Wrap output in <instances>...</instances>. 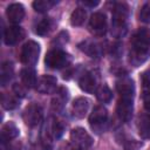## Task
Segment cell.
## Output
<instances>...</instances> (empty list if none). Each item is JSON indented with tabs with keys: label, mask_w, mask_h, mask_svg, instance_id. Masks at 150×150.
I'll return each instance as SVG.
<instances>
[{
	"label": "cell",
	"mask_w": 150,
	"mask_h": 150,
	"mask_svg": "<svg viewBox=\"0 0 150 150\" xmlns=\"http://www.w3.org/2000/svg\"><path fill=\"white\" fill-rule=\"evenodd\" d=\"M1 104L5 109L7 110H11V109H14L16 105H18V100L14 95L12 94H2L1 95Z\"/></svg>",
	"instance_id": "83f0119b"
},
{
	"label": "cell",
	"mask_w": 150,
	"mask_h": 150,
	"mask_svg": "<svg viewBox=\"0 0 150 150\" xmlns=\"http://www.w3.org/2000/svg\"><path fill=\"white\" fill-rule=\"evenodd\" d=\"M89 28L91 30V33H94L95 35H103L107 30V19L105 15L103 13L96 12L94 14H91L90 20H89Z\"/></svg>",
	"instance_id": "9c48e42d"
},
{
	"label": "cell",
	"mask_w": 150,
	"mask_h": 150,
	"mask_svg": "<svg viewBox=\"0 0 150 150\" xmlns=\"http://www.w3.org/2000/svg\"><path fill=\"white\" fill-rule=\"evenodd\" d=\"M150 50V29L141 28L138 29L131 39V52L130 61L135 66L143 63Z\"/></svg>",
	"instance_id": "6da1fadb"
},
{
	"label": "cell",
	"mask_w": 150,
	"mask_h": 150,
	"mask_svg": "<svg viewBox=\"0 0 150 150\" xmlns=\"http://www.w3.org/2000/svg\"><path fill=\"white\" fill-rule=\"evenodd\" d=\"M89 109V101L86 97H77L71 104V115L75 118H83Z\"/></svg>",
	"instance_id": "5bb4252c"
},
{
	"label": "cell",
	"mask_w": 150,
	"mask_h": 150,
	"mask_svg": "<svg viewBox=\"0 0 150 150\" xmlns=\"http://www.w3.org/2000/svg\"><path fill=\"white\" fill-rule=\"evenodd\" d=\"M22 118L28 127L38 125L42 120V108L36 103L28 104L22 114Z\"/></svg>",
	"instance_id": "52a82bcc"
},
{
	"label": "cell",
	"mask_w": 150,
	"mask_h": 150,
	"mask_svg": "<svg viewBox=\"0 0 150 150\" xmlns=\"http://www.w3.org/2000/svg\"><path fill=\"white\" fill-rule=\"evenodd\" d=\"M13 90H14V94H15L16 96L22 97V96L25 95V89L22 88V86H21V84H14Z\"/></svg>",
	"instance_id": "f546056e"
},
{
	"label": "cell",
	"mask_w": 150,
	"mask_h": 150,
	"mask_svg": "<svg viewBox=\"0 0 150 150\" xmlns=\"http://www.w3.org/2000/svg\"><path fill=\"white\" fill-rule=\"evenodd\" d=\"M19 135V129L13 122H7L4 124L1 129V141L2 143H9L12 139H14Z\"/></svg>",
	"instance_id": "2e32d148"
},
{
	"label": "cell",
	"mask_w": 150,
	"mask_h": 150,
	"mask_svg": "<svg viewBox=\"0 0 150 150\" xmlns=\"http://www.w3.org/2000/svg\"><path fill=\"white\" fill-rule=\"evenodd\" d=\"M25 36V30L16 25L9 26L4 32V40L6 45H15L21 41Z\"/></svg>",
	"instance_id": "7c38bea8"
},
{
	"label": "cell",
	"mask_w": 150,
	"mask_h": 150,
	"mask_svg": "<svg viewBox=\"0 0 150 150\" xmlns=\"http://www.w3.org/2000/svg\"><path fill=\"white\" fill-rule=\"evenodd\" d=\"M134 98L131 97H120L116 107V112L118 118L122 122H128L130 121L132 116V110H134Z\"/></svg>",
	"instance_id": "ba28073f"
},
{
	"label": "cell",
	"mask_w": 150,
	"mask_h": 150,
	"mask_svg": "<svg viewBox=\"0 0 150 150\" xmlns=\"http://www.w3.org/2000/svg\"><path fill=\"white\" fill-rule=\"evenodd\" d=\"M138 132L142 138H150V115L141 117L138 123Z\"/></svg>",
	"instance_id": "603a6c76"
},
{
	"label": "cell",
	"mask_w": 150,
	"mask_h": 150,
	"mask_svg": "<svg viewBox=\"0 0 150 150\" xmlns=\"http://www.w3.org/2000/svg\"><path fill=\"white\" fill-rule=\"evenodd\" d=\"M67 97H68V94H67V90L64 88H61L57 93H56V96L53 98L52 101V107L54 110H61L67 101Z\"/></svg>",
	"instance_id": "7402d4cb"
},
{
	"label": "cell",
	"mask_w": 150,
	"mask_h": 150,
	"mask_svg": "<svg viewBox=\"0 0 150 150\" xmlns=\"http://www.w3.org/2000/svg\"><path fill=\"white\" fill-rule=\"evenodd\" d=\"M143 104L146 111L150 112V75L144 74L143 75Z\"/></svg>",
	"instance_id": "ffe728a7"
},
{
	"label": "cell",
	"mask_w": 150,
	"mask_h": 150,
	"mask_svg": "<svg viewBox=\"0 0 150 150\" xmlns=\"http://www.w3.org/2000/svg\"><path fill=\"white\" fill-rule=\"evenodd\" d=\"M80 49L83 50L86 54H88L90 57H98L100 54H101V49H100V46L94 42V41H84L83 43L80 45Z\"/></svg>",
	"instance_id": "d6986e66"
},
{
	"label": "cell",
	"mask_w": 150,
	"mask_h": 150,
	"mask_svg": "<svg viewBox=\"0 0 150 150\" xmlns=\"http://www.w3.org/2000/svg\"><path fill=\"white\" fill-rule=\"evenodd\" d=\"M82 4L84 5V6H89V7H94V6H96V5H98V1H82Z\"/></svg>",
	"instance_id": "1f68e13d"
},
{
	"label": "cell",
	"mask_w": 150,
	"mask_h": 150,
	"mask_svg": "<svg viewBox=\"0 0 150 150\" xmlns=\"http://www.w3.org/2000/svg\"><path fill=\"white\" fill-rule=\"evenodd\" d=\"M129 8L124 2H117L112 11V28L115 32L122 30L125 27L128 20Z\"/></svg>",
	"instance_id": "8992f818"
},
{
	"label": "cell",
	"mask_w": 150,
	"mask_h": 150,
	"mask_svg": "<svg viewBox=\"0 0 150 150\" xmlns=\"http://www.w3.org/2000/svg\"><path fill=\"white\" fill-rule=\"evenodd\" d=\"M56 4H57V1H55V0H36L32 4V6L36 12L43 13V12L49 11Z\"/></svg>",
	"instance_id": "484cf974"
},
{
	"label": "cell",
	"mask_w": 150,
	"mask_h": 150,
	"mask_svg": "<svg viewBox=\"0 0 150 150\" xmlns=\"http://www.w3.org/2000/svg\"><path fill=\"white\" fill-rule=\"evenodd\" d=\"M21 81H22V86L25 88H32L36 86L38 79H36V74L35 70L30 67H26L21 70Z\"/></svg>",
	"instance_id": "e0dca14e"
},
{
	"label": "cell",
	"mask_w": 150,
	"mask_h": 150,
	"mask_svg": "<svg viewBox=\"0 0 150 150\" xmlns=\"http://www.w3.org/2000/svg\"><path fill=\"white\" fill-rule=\"evenodd\" d=\"M89 124L96 134L103 132L108 124V112L105 108L102 105H96L89 116Z\"/></svg>",
	"instance_id": "7a4b0ae2"
},
{
	"label": "cell",
	"mask_w": 150,
	"mask_h": 150,
	"mask_svg": "<svg viewBox=\"0 0 150 150\" xmlns=\"http://www.w3.org/2000/svg\"><path fill=\"white\" fill-rule=\"evenodd\" d=\"M139 19L145 23H150V1L143 5L139 13Z\"/></svg>",
	"instance_id": "f1b7e54d"
},
{
	"label": "cell",
	"mask_w": 150,
	"mask_h": 150,
	"mask_svg": "<svg viewBox=\"0 0 150 150\" xmlns=\"http://www.w3.org/2000/svg\"><path fill=\"white\" fill-rule=\"evenodd\" d=\"M139 148V144H137V143H135V142H131V143H129L127 146H125V150H137Z\"/></svg>",
	"instance_id": "4dcf8cb0"
},
{
	"label": "cell",
	"mask_w": 150,
	"mask_h": 150,
	"mask_svg": "<svg viewBox=\"0 0 150 150\" xmlns=\"http://www.w3.org/2000/svg\"><path fill=\"white\" fill-rule=\"evenodd\" d=\"M96 97L100 102H103V103H108L110 102L111 97H112V94H111V90L109 89V87L107 84H101L100 87H97L96 89Z\"/></svg>",
	"instance_id": "cb8c5ba5"
},
{
	"label": "cell",
	"mask_w": 150,
	"mask_h": 150,
	"mask_svg": "<svg viewBox=\"0 0 150 150\" xmlns=\"http://www.w3.org/2000/svg\"><path fill=\"white\" fill-rule=\"evenodd\" d=\"M116 89L120 94V97H131L134 98L135 95V86L131 79L127 76H122L116 82Z\"/></svg>",
	"instance_id": "8fae6325"
},
{
	"label": "cell",
	"mask_w": 150,
	"mask_h": 150,
	"mask_svg": "<svg viewBox=\"0 0 150 150\" xmlns=\"http://www.w3.org/2000/svg\"><path fill=\"white\" fill-rule=\"evenodd\" d=\"M40 54V45L35 41H28L23 45L20 54L21 62L27 67H30L36 63Z\"/></svg>",
	"instance_id": "277c9868"
},
{
	"label": "cell",
	"mask_w": 150,
	"mask_h": 150,
	"mask_svg": "<svg viewBox=\"0 0 150 150\" xmlns=\"http://www.w3.org/2000/svg\"><path fill=\"white\" fill-rule=\"evenodd\" d=\"M70 142L75 150H87L91 146L93 139L83 128H75L70 132Z\"/></svg>",
	"instance_id": "5b68a950"
},
{
	"label": "cell",
	"mask_w": 150,
	"mask_h": 150,
	"mask_svg": "<svg viewBox=\"0 0 150 150\" xmlns=\"http://www.w3.org/2000/svg\"><path fill=\"white\" fill-rule=\"evenodd\" d=\"M14 74V68H13V63L9 61H6L1 64V69H0V83L2 87L7 86V83H9V81L12 80Z\"/></svg>",
	"instance_id": "ac0fdd59"
},
{
	"label": "cell",
	"mask_w": 150,
	"mask_h": 150,
	"mask_svg": "<svg viewBox=\"0 0 150 150\" xmlns=\"http://www.w3.org/2000/svg\"><path fill=\"white\" fill-rule=\"evenodd\" d=\"M57 81L52 75H42L36 82V90L41 94H53L56 90Z\"/></svg>",
	"instance_id": "30bf717a"
},
{
	"label": "cell",
	"mask_w": 150,
	"mask_h": 150,
	"mask_svg": "<svg viewBox=\"0 0 150 150\" xmlns=\"http://www.w3.org/2000/svg\"><path fill=\"white\" fill-rule=\"evenodd\" d=\"M52 27H53L52 20H50L49 18H42V19L36 23V26H35V33H36L38 35H41V36L47 35V34L50 32Z\"/></svg>",
	"instance_id": "44dd1931"
},
{
	"label": "cell",
	"mask_w": 150,
	"mask_h": 150,
	"mask_svg": "<svg viewBox=\"0 0 150 150\" xmlns=\"http://www.w3.org/2000/svg\"><path fill=\"white\" fill-rule=\"evenodd\" d=\"M79 86L83 91H87V93L96 91V89H97L96 76L90 71H87V73L82 74V76L79 80Z\"/></svg>",
	"instance_id": "9a60e30c"
},
{
	"label": "cell",
	"mask_w": 150,
	"mask_h": 150,
	"mask_svg": "<svg viewBox=\"0 0 150 150\" xmlns=\"http://www.w3.org/2000/svg\"><path fill=\"white\" fill-rule=\"evenodd\" d=\"M6 15L9 20V22L16 25L19 22H21L25 18V8L21 4H11L8 7H7V11H6Z\"/></svg>",
	"instance_id": "4fadbf2b"
},
{
	"label": "cell",
	"mask_w": 150,
	"mask_h": 150,
	"mask_svg": "<svg viewBox=\"0 0 150 150\" xmlns=\"http://www.w3.org/2000/svg\"><path fill=\"white\" fill-rule=\"evenodd\" d=\"M86 16H87V13L83 8H76L71 15H70V23L73 26H81L83 25L84 20H86Z\"/></svg>",
	"instance_id": "4316f807"
},
{
	"label": "cell",
	"mask_w": 150,
	"mask_h": 150,
	"mask_svg": "<svg viewBox=\"0 0 150 150\" xmlns=\"http://www.w3.org/2000/svg\"><path fill=\"white\" fill-rule=\"evenodd\" d=\"M70 61V57L67 53H64L61 49H52L50 52H48V54L46 55L45 62L46 66L48 68L52 69H60L66 67Z\"/></svg>",
	"instance_id": "3957f363"
},
{
	"label": "cell",
	"mask_w": 150,
	"mask_h": 150,
	"mask_svg": "<svg viewBox=\"0 0 150 150\" xmlns=\"http://www.w3.org/2000/svg\"><path fill=\"white\" fill-rule=\"evenodd\" d=\"M47 131L50 134V136L53 138H60L61 135L63 134V125L61 124L60 121H57L55 118H52L50 120V123L48 124Z\"/></svg>",
	"instance_id": "d4e9b609"
}]
</instances>
